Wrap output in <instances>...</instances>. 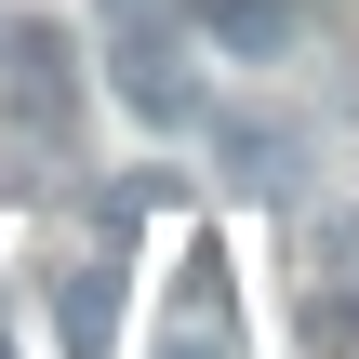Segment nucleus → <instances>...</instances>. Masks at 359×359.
I'll return each instance as SVG.
<instances>
[{
  "instance_id": "obj_1",
  "label": "nucleus",
  "mask_w": 359,
  "mask_h": 359,
  "mask_svg": "<svg viewBox=\"0 0 359 359\" xmlns=\"http://www.w3.org/2000/svg\"><path fill=\"white\" fill-rule=\"evenodd\" d=\"M107 80L147 133H187L200 120V40L160 13V0H107Z\"/></svg>"
},
{
  "instance_id": "obj_2",
  "label": "nucleus",
  "mask_w": 359,
  "mask_h": 359,
  "mask_svg": "<svg viewBox=\"0 0 359 359\" xmlns=\"http://www.w3.org/2000/svg\"><path fill=\"white\" fill-rule=\"evenodd\" d=\"M213 160H226V187H253V200H293V187H306V133H293V120H213Z\"/></svg>"
},
{
  "instance_id": "obj_3",
  "label": "nucleus",
  "mask_w": 359,
  "mask_h": 359,
  "mask_svg": "<svg viewBox=\"0 0 359 359\" xmlns=\"http://www.w3.org/2000/svg\"><path fill=\"white\" fill-rule=\"evenodd\" d=\"M53 333H67V359L120 346V266H67V280H53Z\"/></svg>"
},
{
  "instance_id": "obj_4",
  "label": "nucleus",
  "mask_w": 359,
  "mask_h": 359,
  "mask_svg": "<svg viewBox=\"0 0 359 359\" xmlns=\"http://www.w3.org/2000/svg\"><path fill=\"white\" fill-rule=\"evenodd\" d=\"M160 359H240V333H226V320H173V333H160Z\"/></svg>"
},
{
  "instance_id": "obj_5",
  "label": "nucleus",
  "mask_w": 359,
  "mask_h": 359,
  "mask_svg": "<svg viewBox=\"0 0 359 359\" xmlns=\"http://www.w3.org/2000/svg\"><path fill=\"white\" fill-rule=\"evenodd\" d=\"M0 359H13V320H0Z\"/></svg>"
}]
</instances>
